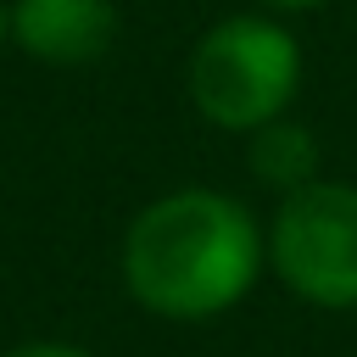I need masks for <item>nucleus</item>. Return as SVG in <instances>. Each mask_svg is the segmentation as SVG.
Returning a JSON list of instances; mask_svg holds the SVG:
<instances>
[{
	"label": "nucleus",
	"mask_w": 357,
	"mask_h": 357,
	"mask_svg": "<svg viewBox=\"0 0 357 357\" xmlns=\"http://www.w3.org/2000/svg\"><path fill=\"white\" fill-rule=\"evenodd\" d=\"M11 45L45 67H89L117 45V0H11Z\"/></svg>",
	"instance_id": "4"
},
{
	"label": "nucleus",
	"mask_w": 357,
	"mask_h": 357,
	"mask_svg": "<svg viewBox=\"0 0 357 357\" xmlns=\"http://www.w3.org/2000/svg\"><path fill=\"white\" fill-rule=\"evenodd\" d=\"M245 173L279 201L324 178V139L301 117H273L257 134H245Z\"/></svg>",
	"instance_id": "5"
},
{
	"label": "nucleus",
	"mask_w": 357,
	"mask_h": 357,
	"mask_svg": "<svg viewBox=\"0 0 357 357\" xmlns=\"http://www.w3.org/2000/svg\"><path fill=\"white\" fill-rule=\"evenodd\" d=\"M11 45V22H6V6H0V50Z\"/></svg>",
	"instance_id": "8"
},
{
	"label": "nucleus",
	"mask_w": 357,
	"mask_h": 357,
	"mask_svg": "<svg viewBox=\"0 0 357 357\" xmlns=\"http://www.w3.org/2000/svg\"><path fill=\"white\" fill-rule=\"evenodd\" d=\"M307 78V50L273 11L218 17L184 61V95L195 117L218 134H257L273 117H290Z\"/></svg>",
	"instance_id": "2"
},
{
	"label": "nucleus",
	"mask_w": 357,
	"mask_h": 357,
	"mask_svg": "<svg viewBox=\"0 0 357 357\" xmlns=\"http://www.w3.org/2000/svg\"><path fill=\"white\" fill-rule=\"evenodd\" d=\"M268 273L312 312H357V184L312 178L268 212Z\"/></svg>",
	"instance_id": "3"
},
{
	"label": "nucleus",
	"mask_w": 357,
	"mask_h": 357,
	"mask_svg": "<svg viewBox=\"0 0 357 357\" xmlns=\"http://www.w3.org/2000/svg\"><path fill=\"white\" fill-rule=\"evenodd\" d=\"M0 357H95L89 346H78V340H17V346H6Z\"/></svg>",
	"instance_id": "6"
},
{
	"label": "nucleus",
	"mask_w": 357,
	"mask_h": 357,
	"mask_svg": "<svg viewBox=\"0 0 357 357\" xmlns=\"http://www.w3.org/2000/svg\"><path fill=\"white\" fill-rule=\"evenodd\" d=\"M329 0H257V11H273V17H301V11H318Z\"/></svg>",
	"instance_id": "7"
},
{
	"label": "nucleus",
	"mask_w": 357,
	"mask_h": 357,
	"mask_svg": "<svg viewBox=\"0 0 357 357\" xmlns=\"http://www.w3.org/2000/svg\"><path fill=\"white\" fill-rule=\"evenodd\" d=\"M117 273L162 324L229 318L268 273V223L218 184H178L128 218Z\"/></svg>",
	"instance_id": "1"
}]
</instances>
